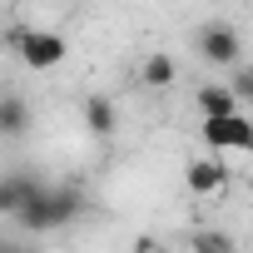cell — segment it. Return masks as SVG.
Here are the masks:
<instances>
[{
	"label": "cell",
	"instance_id": "cell-4",
	"mask_svg": "<svg viewBox=\"0 0 253 253\" xmlns=\"http://www.w3.org/2000/svg\"><path fill=\"white\" fill-rule=\"evenodd\" d=\"M199 55L213 65V70H233L243 45H238V30L233 25H204L199 30Z\"/></svg>",
	"mask_w": 253,
	"mask_h": 253
},
{
	"label": "cell",
	"instance_id": "cell-6",
	"mask_svg": "<svg viewBox=\"0 0 253 253\" xmlns=\"http://www.w3.org/2000/svg\"><path fill=\"white\" fill-rule=\"evenodd\" d=\"M40 189H45V184L30 179V174H5V179H0V213H20Z\"/></svg>",
	"mask_w": 253,
	"mask_h": 253
},
{
	"label": "cell",
	"instance_id": "cell-11",
	"mask_svg": "<svg viewBox=\"0 0 253 253\" xmlns=\"http://www.w3.org/2000/svg\"><path fill=\"white\" fill-rule=\"evenodd\" d=\"M194 253H233V238L218 228H199L194 233Z\"/></svg>",
	"mask_w": 253,
	"mask_h": 253
},
{
	"label": "cell",
	"instance_id": "cell-1",
	"mask_svg": "<svg viewBox=\"0 0 253 253\" xmlns=\"http://www.w3.org/2000/svg\"><path fill=\"white\" fill-rule=\"evenodd\" d=\"M80 209H84L80 189H40V194L15 213V223H20L25 233H50V228H60V223L80 218Z\"/></svg>",
	"mask_w": 253,
	"mask_h": 253
},
{
	"label": "cell",
	"instance_id": "cell-9",
	"mask_svg": "<svg viewBox=\"0 0 253 253\" xmlns=\"http://www.w3.org/2000/svg\"><path fill=\"white\" fill-rule=\"evenodd\" d=\"M139 75H144V84H149V89H169V84L179 80V65H174V55H149Z\"/></svg>",
	"mask_w": 253,
	"mask_h": 253
},
{
	"label": "cell",
	"instance_id": "cell-7",
	"mask_svg": "<svg viewBox=\"0 0 253 253\" xmlns=\"http://www.w3.org/2000/svg\"><path fill=\"white\" fill-rule=\"evenodd\" d=\"M184 184H189L194 194H218V189L228 184V169H223V159H199V164H189Z\"/></svg>",
	"mask_w": 253,
	"mask_h": 253
},
{
	"label": "cell",
	"instance_id": "cell-10",
	"mask_svg": "<svg viewBox=\"0 0 253 253\" xmlns=\"http://www.w3.org/2000/svg\"><path fill=\"white\" fill-rule=\"evenodd\" d=\"M84 124H89L94 134H114V124H119V119H114V104H109L104 94H89V99H84Z\"/></svg>",
	"mask_w": 253,
	"mask_h": 253
},
{
	"label": "cell",
	"instance_id": "cell-5",
	"mask_svg": "<svg viewBox=\"0 0 253 253\" xmlns=\"http://www.w3.org/2000/svg\"><path fill=\"white\" fill-rule=\"evenodd\" d=\"M194 104H199V114L204 119H233V114H243V104H238V94L218 80V84H204L199 94H194Z\"/></svg>",
	"mask_w": 253,
	"mask_h": 253
},
{
	"label": "cell",
	"instance_id": "cell-2",
	"mask_svg": "<svg viewBox=\"0 0 253 253\" xmlns=\"http://www.w3.org/2000/svg\"><path fill=\"white\" fill-rule=\"evenodd\" d=\"M10 45H15V55L25 60V70H55V65L65 60V50H70L65 35H55V30H30V25H25V30L15 25V30H10Z\"/></svg>",
	"mask_w": 253,
	"mask_h": 253
},
{
	"label": "cell",
	"instance_id": "cell-12",
	"mask_svg": "<svg viewBox=\"0 0 253 253\" xmlns=\"http://www.w3.org/2000/svg\"><path fill=\"white\" fill-rule=\"evenodd\" d=\"M228 89L238 94V104H243V99H253V65H243V70H233V80H228Z\"/></svg>",
	"mask_w": 253,
	"mask_h": 253
},
{
	"label": "cell",
	"instance_id": "cell-8",
	"mask_svg": "<svg viewBox=\"0 0 253 253\" xmlns=\"http://www.w3.org/2000/svg\"><path fill=\"white\" fill-rule=\"evenodd\" d=\"M25 129H30V104L15 99V94H5V99H0V139H20Z\"/></svg>",
	"mask_w": 253,
	"mask_h": 253
},
{
	"label": "cell",
	"instance_id": "cell-13",
	"mask_svg": "<svg viewBox=\"0 0 253 253\" xmlns=\"http://www.w3.org/2000/svg\"><path fill=\"white\" fill-rule=\"evenodd\" d=\"M0 253H20V248H5V243H0Z\"/></svg>",
	"mask_w": 253,
	"mask_h": 253
},
{
	"label": "cell",
	"instance_id": "cell-3",
	"mask_svg": "<svg viewBox=\"0 0 253 253\" xmlns=\"http://www.w3.org/2000/svg\"><path fill=\"white\" fill-rule=\"evenodd\" d=\"M204 144L228 154V149H243L253 154V119L248 114H233V119H204Z\"/></svg>",
	"mask_w": 253,
	"mask_h": 253
},
{
	"label": "cell",
	"instance_id": "cell-14",
	"mask_svg": "<svg viewBox=\"0 0 253 253\" xmlns=\"http://www.w3.org/2000/svg\"><path fill=\"white\" fill-rule=\"evenodd\" d=\"M154 253H174V248H164V243H159V248H154Z\"/></svg>",
	"mask_w": 253,
	"mask_h": 253
}]
</instances>
